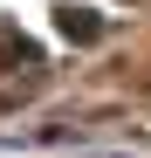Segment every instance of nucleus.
Returning a JSON list of instances; mask_svg holds the SVG:
<instances>
[{
	"label": "nucleus",
	"instance_id": "1",
	"mask_svg": "<svg viewBox=\"0 0 151 158\" xmlns=\"http://www.w3.org/2000/svg\"><path fill=\"white\" fill-rule=\"evenodd\" d=\"M62 35H69V41H96V14H83V7H62Z\"/></svg>",
	"mask_w": 151,
	"mask_h": 158
}]
</instances>
